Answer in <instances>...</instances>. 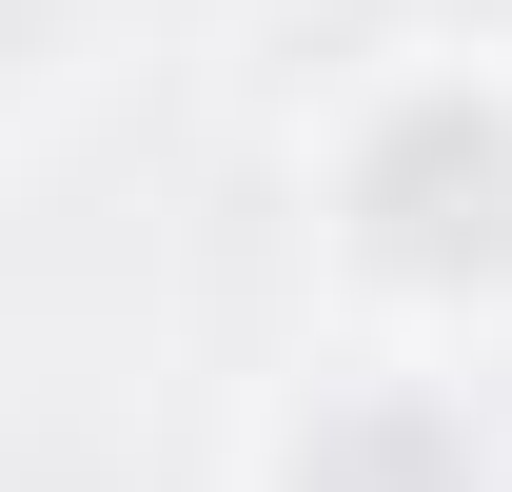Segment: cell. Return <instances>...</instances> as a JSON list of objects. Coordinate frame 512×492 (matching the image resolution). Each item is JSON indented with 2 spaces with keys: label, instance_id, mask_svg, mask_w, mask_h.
Returning a JSON list of instances; mask_svg holds the SVG:
<instances>
[{
  "label": "cell",
  "instance_id": "6da1fadb",
  "mask_svg": "<svg viewBox=\"0 0 512 492\" xmlns=\"http://www.w3.org/2000/svg\"><path fill=\"white\" fill-rule=\"evenodd\" d=\"M335 197H355V256H375V276L493 296V276H512V99H473V79L375 99V138H355Z\"/></svg>",
  "mask_w": 512,
  "mask_h": 492
}]
</instances>
